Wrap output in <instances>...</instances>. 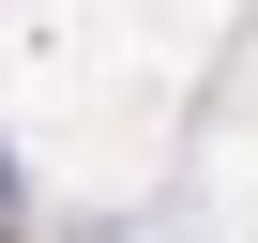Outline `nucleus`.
<instances>
[{
  "mask_svg": "<svg viewBox=\"0 0 258 243\" xmlns=\"http://www.w3.org/2000/svg\"><path fill=\"white\" fill-rule=\"evenodd\" d=\"M0 243H16V228H0Z\"/></svg>",
  "mask_w": 258,
  "mask_h": 243,
  "instance_id": "1",
  "label": "nucleus"
}]
</instances>
